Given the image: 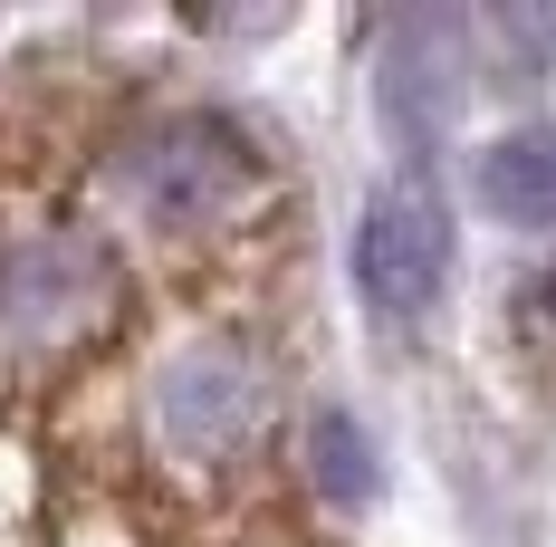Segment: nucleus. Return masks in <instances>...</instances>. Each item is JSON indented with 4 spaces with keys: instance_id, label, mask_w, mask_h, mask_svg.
<instances>
[{
    "instance_id": "1",
    "label": "nucleus",
    "mask_w": 556,
    "mask_h": 547,
    "mask_svg": "<svg viewBox=\"0 0 556 547\" xmlns=\"http://www.w3.org/2000/svg\"><path fill=\"white\" fill-rule=\"evenodd\" d=\"M260 183V145L230 115H164L115 154V192L154 231H202Z\"/></svg>"
},
{
    "instance_id": "2",
    "label": "nucleus",
    "mask_w": 556,
    "mask_h": 547,
    "mask_svg": "<svg viewBox=\"0 0 556 547\" xmlns=\"http://www.w3.org/2000/svg\"><path fill=\"white\" fill-rule=\"evenodd\" d=\"M115 318V260L87 231H39L0 260V327L10 346H77Z\"/></svg>"
},
{
    "instance_id": "3",
    "label": "nucleus",
    "mask_w": 556,
    "mask_h": 547,
    "mask_svg": "<svg viewBox=\"0 0 556 547\" xmlns=\"http://www.w3.org/2000/svg\"><path fill=\"white\" fill-rule=\"evenodd\" d=\"M451 278V212L442 192H422V183H384L365 212H355V288H365V308L375 318H422L432 298H442Z\"/></svg>"
},
{
    "instance_id": "4",
    "label": "nucleus",
    "mask_w": 556,
    "mask_h": 547,
    "mask_svg": "<svg viewBox=\"0 0 556 547\" xmlns=\"http://www.w3.org/2000/svg\"><path fill=\"white\" fill-rule=\"evenodd\" d=\"M260 403H269V375H260V356L230 346V336L182 346L164 365V384H154V423H164V442L192 451V461H222L230 442H250Z\"/></svg>"
},
{
    "instance_id": "5",
    "label": "nucleus",
    "mask_w": 556,
    "mask_h": 547,
    "mask_svg": "<svg viewBox=\"0 0 556 547\" xmlns=\"http://www.w3.org/2000/svg\"><path fill=\"white\" fill-rule=\"evenodd\" d=\"M375 97H384L393 145L432 154V145L451 135V115H460V97H470V39H460L451 10H413V20H393Z\"/></svg>"
},
{
    "instance_id": "6",
    "label": "nucleus",
    "mask_w": 556,
    "mask_h": 547,
    "mask_svg": "<svg viewBox=\"0 0 556 547\" xmlns=\"http://www.w3.org/2000/svg\"><path fill=\"white\" fill-rule=\"evenodd\" d=\"M480 202L518 231H556V125H518L480 154Z\"/></svg>"
},
{
    "instance_id": "7",
    "label": "nucleus",
    "mask_w": 556,
    "mask_h": 547,
    "mask_svg": "<svg viewBox=\"0 0 556 547\" xmlns=\"http://www.w3.org/2000/svg\"><path fill=\"white\" fill-rule=\"evenodd\" d=\"M307 481H317V499H336V509H365V499L384 490L375 433H365L355 413H317V423H307Z\"/></svg>"
},
{
    "instance_id": "8",
    "label": "nucleus",
    "mask_w": 556,
    "mask_h": 547,
    "mask_svg": "<svg viewBox=\"0 0 556 547\" xmlns=\"http://www.w3.org/2000/svg\"><path fill=\"white\" fill-rule=\"evenodd\" d=\"M490 39H500V58L518 67V77H547V58H556V20H547V10H500V20H490Z\"/></svg>"
}]
</instances>
